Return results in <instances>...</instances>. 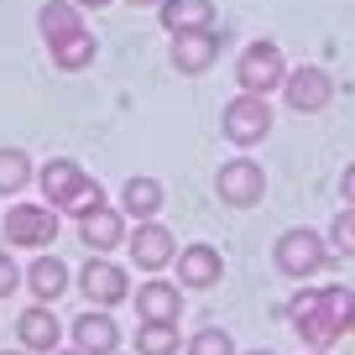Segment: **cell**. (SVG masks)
Returning a JSON list of instances; mask_svg holds the SVG:
<instances>
[{"label":"cell","instance_id":"1","mask_svg":"<svg viewBox=\"0 0 355 355\" xmlns=\"http://www.w3.org/2000/svg\"><path fill=\"white\" fill-rule=\"evenodd\" d=\"M220 131L230 146H256L272 136V105H266V94H235L230 105L220 110Z\"/></svg>","mask_w":355,"mask_h":355},{"label":"cell","instance_id":"2","mask_svg":"<svg viewBox=\"0 0 355 355\" xmlns=\"http://www.w3.org/2000/svg\"><path fill=\"white\" fill-rule=\"evenodd\" d=\"M272 261H277L282 277H313L324 261H329V245H324V235H313L309 225H298V230H282L277 235V251H272Z\"/></svg>","mask_w":355,"mask_h":355},{"label":"cell","instance_id":"3","mask_svg":"<svg viewBox=\"0 0 355 355\" xmlns=\"http://www.w3.org/2000/svg\"><path fill=\"white\" fill-rule=\"evenodd\" d=\"M6 241L26 245V251H42L47 241H58V209L53 204H11V214L0 220Z\"/></svg>","mask_w":355,"mask_h":355},{"label":"cell","instance_id":"4","mask_svg":"<svg viewBox=\"0 0 355 355\" xmlns=\"http://www.w3.org/2000/svg\"><path fill=\"white\" fill-rule=\"evenodd\" d=\"M235 78H241L245 94H272V89H282V78H288L282 47L277 42H251L241 53V63H235Z\"/></svg>","mask_w":355,"mask_h":355},{"label":"cell","instance_id":"5","mask_svg":"<svg viewBox=\"0 0 355 355\" xmlns=\"http://www.w3.org/2000/svg\"><path fill=\"white\" fill-rule=\"evenodd\" d=\"M214 193H220V204H230V209H251L266 193V173L251 157H230V162L214 173Z\"/></svg>","mask_w":355,"mask_h":355},{"label":"cell","instance_id":"6","mask_svg":"<svg viewBox=\"0 0 355 355\" xmlns=\"http://www.w3.org/2000/svg\"><path fill=\"white\" fill-rule=\"evenodd\" d=\"M282 100H288V110L298 115H319L324 105L334 100V78L324 73V68H293L288 78H282Z\"/></svg>","mask_w":355,"mask_h":355},{"label":"cell","instance_id":"7","mask_svg":"<svg viewBox=\"0 0 355 355\" xmlns=\"http://www.w3.org/2000/svg\"><path fill=\"white\" fill-rule=\"evenodd\" d=\"M78 288H84L89 309H115V303L131 298V288H125V272L115 261H105V256H89V266L78 272Z\"/></svg>","mask_w":355,"mask_h":355},{"label":"cell","instance_id":"8","mask_svg":"<svg viewBox=\"0 0 355 355\" xmlns=\"http://www.w3.org/2000/svg\"><path fill=\"white\" fill-rule=\"evenodd\" d=\"M220 47H225V32H178L173 37V68L178 73H209L214 68V58H220Z\"/></svg>","mask_w":355,"mask_h":355},{"label":"cell","instance_id":"9","mask_svg":"<svg viewBox=\"0 0 355 355\" xmlns=\"http://www.w3.org/2000/svg\"><path fill=\"white\" fill-rule=\"evenodd\" d=\"M125 245H131V261L141 266V272H162V266L178 256L173 230H167V225H157V220H141V225H136V235H131Z\"/></svg>","mask_w":355,"mask_h":355},{"label":"cell","instance_id":"10","mask_svg":"<svg viewBox=\"0 0 355 355\" xmlns=\"http://www.w3.org/2000/svg\"><path fill=\"white\" fill-rule=\"evenodd\" d=\"M73 345L84 355H115L121 350V324H115L105 309H89V313L73 319Z\"/></svg>","mask_w":355,"mask_h":355},{"label":"cell","instance_id":"11","mask_svg":"<svg viewBox=\"0 0 355 355\" xmlns=\"http://www.w3.org/2000/svg\"><path fill=\"white\" fill-rule=\"evenodd\" d=\"M78 241H84V245H89L94 256L115 251V245L125 241V214H121V209H110V204H100V209H89L84 220H78Z\"/></svg>","mask_w":355,"mask_h":355},{"label":"cell","instance_id":"12","mask_svg":"<svg viewBox=\"0 0 355 355\" xmlns=\"http://www.w3.org/2000/svg\"><path fill=\"white\" fill-rule=\"evenodd\" d=\"M220 277H225V261H220L214 245L193 241V245L178 251V282H183V288H214Z\"/></svg>","mask_w":355,"mask_h":355},{"label":"cell","instance_id":"13","mask_svg":"<svg viewBox=\"0 0 355 355\" xmlns=\"http://www.w3.org/2000/svg\"><path fill=\"white\" fill-rule=\"evenodd\" d=\"M136 313L152 324H178L183 319V293L178 282H141L136 288Z\"/></svg>","mask_w":355,"mask_h":355},{"label":"cell","instance_id":"14","mask_svg":"<svg viewBox=\"0 0 355 355\" xmlns=\"http://www.w3.org/2000/svg\"><path fill=\"white\" fill-rule=\"evenodd\" d=\"M16 334H21V350H42V355H53V350H58V340H63V324L53 319V309H47V303H32V309L16 319Z\"/></svg>","mask_w":355,"mask_h":355},{"label":"cell","instance_id":"15","mask_svg":"<svg viewBox=\"0 0 355 355\" xmlns=\"http://www.w3.org/2000/svg\"><path fill=\"white\" fill-rule=\"evenodd\" d=\"M162 16V32H209L214 26V0H162L157 6Z\"/></svg>","mask_w":355,"mask_h":355},{"label":"cell","instance_id":"16","mask_svg":"<svg viewBox=\"0 0 355 355\" xmlns=\"http://www.w3.org/2000/svg\"><path fill=\"white\" fill-rule=\"evenodd\" d=\"M157 209H162V183H157V178H125L121 214H131V220L141 225V220H157Z\"/></svg>","mask_w":355,"mask_h":355},{"label":"cell","instance_id":"17","mask_svg":"<svg viewBox=\"0 0 355 355\" xmlns=\"http://www.w3.org/2000/svg\"><path fill=\"white\" fill-rule=\"evenodd\" d=\"M26 288L37 293V303H58L68 293V266L58 261V256H37V261L26 266Z\"/></svg>","mask_w":355,"mask_h":355},{"label":"cell","instance_id":"18","mask_svg":"<svg viewBox=\"0 0 355 355\" xmlns=\"http://www.w3.org/2000/svg\"><path fill=\"white\" fill-rule=\"evenodd\" d=\"M37 183H42V193L53 199V209H63V199L78 189V183H84V167H78L73 157H53V162L37 173Z\"/></svg>","mask_w":355,"mask_h":355},{"label":"cell","instance_id":"19","mask_svg":"<svg viewBox=\"0 0 355 355\" xmlns=\"http://www.w3.org/2000/svg\"><path fill=\"white\" fill-rule=\"evenodd\" d=\"M37 26H42L47 47H53V42H63V37L84 32V16H78V6H73V0H47L42 11H37Z\"/></svg>","mask_w":355,"mask_h":355},{"label":"cell","instance_id":"20","mask_svg":"<svg viewBox=\"0 0 355 355\" xmlns=\"http://www.w3.org/2000/svg\"><path fill=\"white\" fill-rule=\"evenodd\" d=\"M293 329H298V340L309 345V350H329L334 340H340V324L329 319V313H324V303H313L309 313H298V319H293Z\"/></svg>","mask_w":355,"mask_h":355},{"label":"cell","instance_id":"21","mask_svg":"<svg viewBox=\"0 0 355 355\" xmlns=\"http://www.w3.org/2000/svg\"><path fill=\"white\" fill-rule=\"evenodd\" d=\"M53 63L58 68H68V73H78V68H89L94 63V32H73V37H63V42H53Z\"/></svg>","mask_w":355,"mask_h":355},{"label":"cell","instance_id":"22","mask_svg":"<svg viewBox=\"0 0 355 355\" xmlns=\"http://www.w3.org/2000/svg\"><path fill=\"white\" fill-rule=\"evenodd\" d=\"M136 355H178V324H136Z\"/></svg>","mask_w":355,"mask_h":355},{"label":"cell","instance_id":"23","mask_svg":"<svg viewBox=\"0 0 355 355\" xmlns=\"http://www.w3.org/2000/svg\"><path fill=\"white\" fill-rule=\"evenodd\" d=\"M32 183V157L21 146H0V193H21Z\"/></svg>","mask_w":355,"mask_h":355},{"label":"cell","instance_id":"24","mask_svg":"<svg viewBox=\"0 0 355 355\" xmlns=\"http://www.w3.org/2000/svg\"><path fill=\"white\" fill-rule=\"evenodd\" d=\"M100 204H105V189H100V183H94L89 173H84V183H78V189H73V193L63 199V214L84 220V214H89V209H100Z\"/></svg>","mask_w":355,"mask_h":355},{"label":"cell","instance_id":"25","mask_svg":"<svg viewBox=\"0 0 355 355\" xmlns=\"http://www.w3.org/2000/svg\"><path fill=\"white\" fill-rule=\"evenodd\" d=\"M319 303H324V313H329L340 329H350V313H355V293L350 288H324Z\"/></svg>","mask_w":355,"mask_h":355},{"label":"cell","instance_id":"26","mask_svg":"<svg viewBox=\"0 0 355 355\" xmlns=\"http://www.w3.org/2000/svg\"><path fill=\"white\" fill-rule=\"evenodd\" d=\"M189 355H235V340L209 324V329H199V334L189 340Z\"/></svg>","mask_w":355,"mask_h":355},{"label":"cell","instance_id":"27","mask_svg":"<svg viewBox=\"0 0 355 355\" xmlns=\"http://www.w3.org/2000/svg\"><path fill=\"white\" fill-rule=\"evenodd\" d=\"M329 241H334V251H340V256H355V204L334 214V225H329Z\"/></svg>","mask_w":355,"mask_h":355},{"label":"cell","instance_id":"28","mask_svg":"<svg viewBox=\"0 0 355 355\" xmlns=\"http://www.w3.org/2000/svg\"><path fill=\"white\" fill-rule=\"evenodd\" d=\"M21 282H26V272L11 261V251H0V298H11V293L21 288Z\"/></svg>","mask_w":355,"mask_h":355},{"label":"cell","instance_id":"29","mask_svg":"<svg viewBox=\"0 0 355 355\" xmlns=\"http://www.w3.org/2000/svg\"><path fill=\"white\" fill-rule=\"evenodd\" d=\"M340 199H345V204H355V162L340 173Z\"/></svg>","mask_w":355,"mask_h":355},{"label":"cell","instance_id":"30","mask_svg":"<svg viewBox=\"0 0 355 355\" xmlns=\"http://www.w3.org/2000/svg\"><path fill=\"white\" fill-rule=\"evenodd\" d=\"M73 6H78V11H84V6H89V11H105L110 0H73Z\"/></svg>","mask_w":355,"mask_h":355},{"label":"cell","instance_id":"31","mask_svg":"<svg viewBox=\"0 0 355 355\" xmlns=\"http://www.w3.org/2000/svg\"><path fill=\"white\" fill-rule=\"evenodd\" d=\"M125 6H136V11H146V6H162V0H125Z\"/></svg>","mask_w":355,"mask_h":355},{"label":"cell","instance_id":"32","mask_svg":"<svg viewBox=\"0 0 355 355\" xmlns=\"http://www.w3.org/2000/svg\"><path fill=\"white\" fill-rule=\"evenodd\" d=\"M53 355H84V350H78V345H73V350H53Z\"/></svg>","mask_w":355,"mask_h":355},{"label":"cell","instance_id":"33","mask_svg":"<svg viewBox=\"0 0 355 355\" xmlns=\"http://www.w3.org/2000/svg\"><path fill=\"white\" fill-rule=\"evenodd\" d=\"M0 355H26V350H0Z\"/></svg>","mask_w":355,"mask_h":355},{"label":"cell","instance_id":"34","mask_svg":"<svg viewBox=\"0 0 355 355\" xmlns=\"http://www.w3.org/2000/svg\"><path fill=\"white\" fill-rule=\"evenodd\" d=\"M245 355H272V350H245Z\"/></svg>","mask_w":355,"mask_h":355},{"label":"cell","instance_id":"35","mask_svg":"<svg viewBox=\"0 0 355 355\" xmlns=\"http://www.w3.org/2000/svg\"><path fill=\"white\" fill-rule=\"evenodd\" d=\"M309 355H329V350H309Z\"/></svg>","mask_w":355,"mask_h":355},{"label":"cell","instance_id":"36","mask_svg":"<svg viewBox=\"0 0 355 355\" xmlns=\"http://www.w3.org/2000/svg\"><path fill=\"white\" fill-rule=\"evenodd\" d=\"M350 329H355V313H350Z\"/></svg>","mask_w":355,"mask_h":355},{"label":"cell","instance_id":"37","mask_svg":"<svg viewBox=\"0 0 355 355\" xmlns=\"http://www.w3.org/2000/svg\"><path fill=\"white\" fill-rule=\"evenodd\" d=\"M115 355H121V350H115Z\"/></svg>","mask_w":355,"mask_h":355}]
</instances>
